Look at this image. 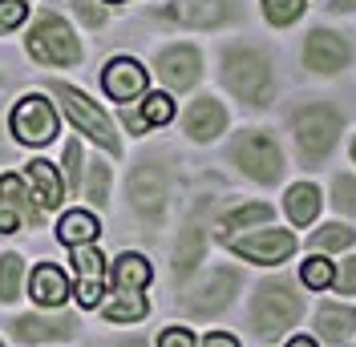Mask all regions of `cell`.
Returning <instances> with one entry per match:
<instances>
[{"label":"cell","instance_id":"cell-34","mask_svg":"<svg viewBox=\"0 0 356 347\" xmlns=\"http://www.w3.org/2000/svg\"><path fill=\"white\" fill-rule=\"evenodd\" d=\"M332 202L344 210V214H356V178L353 174H340L332 182Z\"/></svg>","mask_w":356,"mask_h":347},{"label":"cell","instance_id":"cell-32","mask_svg":"<svg viewBox=\"0 0 356 347\" xmlns=\"http://www.w3.org/2000/svg\"><path fill=\"white\" fill-rule=\"evenodd\" d=\"M300 275H304V282H308V287H316V291H320V287H332V282H336L332 262L320 259V255H312V259L304 262V271H300Z\"/></svg>","mask_w":356,"mask_h":347},{"label":"cell","instance_id":"cell-4","mask_svg":"<svg viewBox=\"0 0 356 347\" xmlns=\"http://www.w3.org/2000/svg\"><path fill=\"white\" fill-rule=\"evenodd\" d=\"M291 130H296V146L304 153V162L320 166L332 153L336 137H340V113L332 105L312 101V105H300L291 113Z\"/></svg>","mask_w":356,"mask_h":347},{"label":"cell","instance_id":"cell-1","mask_svg":"<svg viewBox=\"0 0 356 347\" xmlns=\"http://www.w3.org/2000/svg\"><path fill=\"white\" fill-rule=\"evenodd\" d=\"M222 85L231 89L247 109H264L271 105V61L259 49H227L222 53Z\"/></svg>","mask_w":356,"mask_h":347},{"label":"cell","instance_id":"cell-31","mask_svg":"<svg viewBox=\"0 0 356 347\" xmlns=\"http://www.w3.org/2000/svg\"><path fill=\"white\" fill-rule=\"evenodd\" d=\"M175 117V101L166 97V93H150L146 101H142V121L146 126H166Z\"/></svg>","mask_w":356,"mask_h":347},{"label":"cell","instance_id":"cell-10","mask_svg":"<svg viewBox=\"0 0 356 347\" xmlns=\"http://www.w3.org/2000/svg\"><path fill=\"white\" fill-rule=\"evenodd\" d=\"M227 246L239 255V259H251V262H264V266H275L284 262L296 251V235L291 230H255V235H243V239H227Z\"/></svg>","mask_w":356,"mask_h":347},{"label":"cell","instance_id":"cell-24","mask_svg":"<svg viewBox=\"0 0 356 347\" xmlns=\"http://www.w3.org/2000/svg\"><path fill=\"white\" fill-rule=\"evenodd\" d=\"M150 282V262L142 255H122L113 262V287L118 291H142Z\"/></svg>","mask_w":356,"mask_h":347},{"label":"cell","instance_id":"cell-36","mask_svg":"<svg viewBox=\"0 0 356 347\" xmlns=\"http://www.w3.org/2000/svg\"><path fill=\"white\" fill-rule=\"evenodd\" d=\"M65 178H69V186H81V146L77 142L65 146Z\"/></svg>","mask_w":356,"mask_h":347},{"label":"cell","instance_id":"cell-3","mask_svg":"<svg viewBox=\"0 0 356 347\" xmlns=\"http://www.w3.org/2000/svg\"><path fill=\"white\" fill-rule=\"evenodd\" d=\"M304 311V299L296 295V287L288 279H271L255 291V303H251V323L255 335L264 339H280Z\"/></svg>","mask_w":356,"mask_h":347},{"label":"cell","instance_id":"cell-2","mask_svg":"<svg viewBox=\"0 0 356 347\" xmlns=\"http://www.w3.org/2000/svg\"><path fill=\"white\" fill-rule=\"evenodd\" d=\"M24 49H29V57L33 61H41V65H77L81 61V41H77V33H73V24L65 17H57V12H41L33 28L24 33Z\"/></svg>","mask_w":356,"mask_h":347},{"label":"cell","instance_id":"cell-18","mask_svg":"<svg viewBox=\"0 0 356 347\" xmlns=\"http://www.w3.org/2000/svg\"><path fill=\"white\" fill-rule=\"evenodd\" d=\"M316 331H320L328 344H344V339H353V331H356V307L324 303L320 311H316Z\"/></svg>","mask_w":356,"mask_h":347},{"label":"cell","instance_id":"cell-14","mask_svg":"<svg viewBox=\"0 0 356 347\" xmlns=\"http://www.w3.org/2000/svg\"><path fill=\"white\" fill-rule=\"evenodd\" d=\"M166 12L186 28H219L235 17L231 0H170Z\"/></svg>","mask_w":356,"mask_h":347},{"label":"cell","instance_id":"cell-40","mask_svg":"<svg viewBox=\"0 0 356 347\" xmlns=\"http://www.w3.org/2000/svg\"><path fill=\"white\" fill-rule=\"evenodd\" d=\"M17 226H21V214H17V210H13V206L0 198V235H13Z\"/></svg>","mask_w":356,"mask_h":347},{"label":"cell","instance_id":"cell-38","mask_svg":"<svg viewBox=\"0 0 356 347\" xmlns=\"http://www.w3.org/2000/svg\"><path fill=\"white\" fill-rule=\"evenodd\" d=\"M73 12H77V17H81L86 24H93V28L106 21V8H97L93 0H73Z\"/></svg>","mask_w":356,"mask_h":347},{"label":"cell","instance_id":"cell-27","mask_svg":"<svg viewBox=\"0 0 356 347\" xmlns=\"http://www.w3.org/2000/svg\"><path fill=\"white\" fill-rule=\"evenodd\" d=\"M142 315H146V299L138 291H118V299L106 303V319H113V323H134Z\"/></svg>","mask_w":356,"mask_h":347},{"label":"cell","instance_id":"cell-43","mask_svg":"<svg viewBox=\"0 0 356 347\" xmlns=\"http://www.w3.org/2000/svg\"><path fill=\"white\" fill-rule=\"evenodd\" d=\"M288 347H316V344H312V339H291Z\"/></svg>","mask_w":356,"mask_h":347},{"label":"cell","instance_id":"cell-8","mask_svg":"<svg viewBox=\"0 0 356 347\" xmlns=\"http://www.w3.org/2000/svg\"><path fill=\"white\" fill-rule=\"evenodd\" d=\"M8 121H13V137L24 142V146H49L57 137V109H53V101H44L41 93L21 97Z\"/></svg>","mask_w":356,"mask_h":347},{"label":"cell","instance_id":"cell-37","mask_svg":"<svg viewBox=\"0 0 356 347\" xmlns=\"http://www.w3.org/2000/svg\"><path fill=\"white\" fill-rule=\"evenodd\" d=\"M340 295H356V259H344L340 262V275H336V282H332Z\"/></svg>","mask_w":356,"mask_h":347},{"label":"cell","instance_id":"cell-29","mask_svg":"<svg viewBox=\"0 0 356 347\" xmlns=\"http://www.w3.org/2000/svg\"><path fill=\"white\" fill-rule=\"evenodd\" d=\"M81 194H86L93 206H106V202H110V166L89 162V174H86V182H81Z\"/></svg>","mask_w":356,"mask_h":347},{"label":"cell","instance_id":"cell-19","mask_svg":"<svg viewBox=\"0 0 356 347\" xmlns=\"http://www.w3.org/2000/svg\"><path fill=\"white\" fill-rule=\"evenodd\" d=\"M24 174H29V182L37 186V202H41L44 210H53V206L65 202V186H61V178H57V166H53V162L37 158V162L24 166Z\"/></svg>","mask_w":356,"mask_h":347},{"label":"cell","instance_id":"cell-39","mask_svg":"<svg viewBox=\"0 0 356 347\" xmlns=\"http://www.w3.org/2000/svg\"><path fill=\"white\" fill-rule=\"evenodd\" d=\"M158 347H195V335L186 327H170V331H162Z\"/></svg>","mask_w":356,"mask_h":347},{"label":"cell","instance_id":"cell-23","mask_svg":"<svg viewBox=\"0 0 356 347\" xmlns=\"http://www.w3.org/2000/svg\"><path fill=\"white\" fill-rule=\"evenodd\" d=\"M284 206H288V218L296 226H308L312 218L320 214V190L312 186V182H296L284 198Z\"/></svg>","mask_w":356,"mask_h":347},{"label":"cell","instance_id":"cell-28","mask_svg":"<svg viewBox=\"0 0 356 347\" xmlns=\"http://www.w3.org/2000/svg\"><path fill=\"white\" fill-rule=\"evenodd\" d=\"M353 242H356L353 226L328 222L324 230H316V235H312V251H316V255H320V251H344V246H353Z\"/></svg>","mask_w":356,"mask_h":347},{"label":"cell","instance_id":"cell-41","mask_svg":"<svg viewBox=\"0 0 356 347\" xmlns=\"http://www.w3.org/2000/svg\"><path fill=\"white\" fill-rule=\"evenodd\" d=\"M202 347H239V339H231L227 331H211V335L202 339Z\"/></svg>","mask_w":356,"mask_h":347},{"label":"cell","instance_id":"cell-46","mask_svg":"<svg viewBox=\"0 0 356 347\" xmlns=\"http://www.w3.org/2000/svg\"><path fill=\"white\" fill-rule=\"evenodd\" d=\"M353 158H356V142H353Z\"/></svg>","mask_w":356,"mask_h":347},{"label":"cell","instance_id":"cell-17","mask_svg":"<svg viewBox=\"0 0 356 347\" xmlns=\"http://www.w3.org/2000/svg\"><path fill=\"white\" fill-rule=\"evenodd\" d=\"M182 130H186V137H195V142H215V137L227 130V109H222V101H215V97H199L195 105L186 109Z\"/></svg>","mask_w":356,"mask_h":347},{"label":"cell","instance_id":"cell-20","mask_svg":"<svg viewBox=\"0 0 356 347\" xmlns=\"http://www.w3.org/2000/svg\"><path fill=\"white\" fill-rule=\"evenodd\" d=\"M33 299H37L41 307H61L69 299V279L57 271V266L41 262V266L33 271Z\"/></svg>","mask_w":356,"mask_h":347},{"label":"cell","instance_id":"cell-35","mask_svg":"<svg viewBox=\"0 0 356 347\" xmlns=\"http://www.w3.org/2000/svg\"><path fill=\"white\" fill-rule=\"evenodd\" d=\"M24 17H29L24 0H0V28H17Z\"/></svg>","mask_w":356,"mask_h":347},{"label":"cell","instance_id":"cell-7","mask_svg":"<svg viewBox=\"0 0 356 347\" xmlns=\"http://www.w3.org/2000/svg\"><path fill=\"white\" fill-rule=\"evenodd\" d=\"M166 198H170V178H166V170L158 162H150V158L138 162L130 174V206L146 222H158V218L166 214Z\"/></svg>","mask_w":356,"mask_h":347},{"label":"cell","instance_id":"cell-21","mask_svg":"<svg viewBox=\"0 0 356 347\" xmlns=\"http://www.w3.org/2000/svg\"><path fill=\"white\" fill-rule=\"evenodd\" d=\"M202 246H207L202 226L191 218V222L182 226V235H178V251H175V271H178V275H191V271L199 266V262H202Z\"/></svg>","mask_w":356,"mask_h":347},{"label":"cell","instance_id":"cell-25","mask_svg":"<svg viewBox=\"0 0 356 347\" xmlns=\"http://www.w3.org/2000/svg\"><path fill=\"white\" fill-rule=\"evenodd\" d=\"M271 218V206L267 202H247V206H235L219 218L222 239H231V230H243V226H255V222H267Z\"/></svg>","mask_w":356,"mask_h":347},{"label":"cell","instance_id":"cell-12","mask_svg":"<svg viewBox=\"0 0 356 347\" xmlns=\"http://www.w3.org/2000/svg\"><path fill=\"white\" fill-rule=\"evenodd\" d=\"M348 41L340 37V33H332V28H312L308 33V44H304V65L312 69V73H324V77H332V73H340V69L348 65Z\"/></svg>","mask_w":356,"mask_h":347},{"label":"cell","instance_id":"cell-13","mask_svg":"<svg viewBox=\"0 0 356 347\" xmlns=\"http://www.w3.org/2000/svg\"><path fill=\"white\" fill-rule=\"evenodd\" d=\"M102 85L110 93L113 101H138L146 93V69L138 65L134 57H113L110 65L102 69Z\"/></svg>","mask_w":356,"mask_h":347},{"label":"cell","instance_id":"cell-42","mask_svg":"<svg viewBox=\"0 0 356 347\" xmlns=\"http://www.w3.org/2000/svg\"><path fill=\"white\" fill-rule=\"evenodd\" d=\"M336 12H348V8H356V0H332Z\"/></svg>","mask_w":356,"mask_h":347},{"label":"cell","instance_id":"cell-26","mask_svg":"<svg viewBox=\"0 0 356 347\" xmlns=\"http://www.w3.org/2000/svg\"><path fill=\"white\" fill-rule=\"evenodd\" d=\"M0 198H4V202L24 218V222H37V218H41V210L24 198V186H21V178H17V174H4V178H0Z\"/></svg>","mask_w":356,"mask_h":347},{"label":"cell","instance_id":"cell-44","mask_svg":"<svg viewBox=\"0 0 356 347\" xmlns=\"http://www.w3.org/2000/svg\"><path fill=\"white\" fill-rule=\"evenodd\" d=\"M122 347H146V344H142V339H126Z\"/></svg>","mask_w":356,"mask_h":347},{"label":"cell","instance_id":"cell-9","mask_svg":"<svg viewBox=\"0 0 356 347\" xmlns=\"http://www.w3.org/2000/svg\"><path fill=\"white\" fill-rule=\"evenodd\" d=\"M235 291H239V275H235V271H227V266H222V271H211V275L186 295V311H191L195 319H211V315H219V311L231 307Z\"/></svg>","mask_w":356,"mask_h":347},{"label":"cell","instance_id":"cell-5","mask_svg":"<svg viewBox=\"0 0 356 347\" xmlns=\"http://www.w3.org/2000/svg\"><path fill=\"white\" fill-rule=\"evenodd\" d=\"M231 162L251 178V182H264V186H275L280 174H284V153L275 146V137L267 130H243L231 146Z\"/></svg>","mask_w":356,"mask_h":347},{"label":"cell","instance_id":"cell-15","mask_svg":"<svg viewBox=\"0 0 356 347\" xmlns=\"http://www.w3.org/2000/svg\"><path fill=\"white\" fill-rule=\"evenodd\" d=\"M73 271H77V299L81 307L102 303V282H106V259L89 246H73Z\"/></svg>","mask_w":356,"mask_h":347},{"label":"cell","instance_id":"cell-6","mask_svg":"<svg viewBox=\"0 0 356 347\" xmlns=\"http://www.w3.org/2000/svg\"><path fill=\"white\" fill-rule=\"evenodd\" d=\"M49 89H53V97L61 101V109L69 113V121L86 133V137H93L106 153H122V142H118V133H113V121L89 101L81 89L65 85V81H49Z\"/></svg>","mask_w":356,"mask_h":347},{"label":"cell","instance_id":"cell-16","mask_svg":"<svg viewBox=\"0 0 356 347\" xmlns=\"http://www.w3.org/2000/svg\"><path fill=\"white\" fill-rule=\"evenodd\" d=\"M73 315H21L13 319V335L21 344H57L73 335Z\"/></svg>","mask_w":356,"mask_h":347},{"label":"cell","instance_id":"cell-30","mask_svg":"<svg viewBox=\"0 0 356 347\" xmlns=\"http://www.w3.org/2000/svg\"><path fill=\"white\" fill-rule=\"evenodd\" d=\"M21 279H24L21 255H4V259H0V299H4V303H13V299L21 295Z\"/></svg>","mask_w":356,"mask_h":347},{"label":"cell","instance_id":"cell-45","mask_svg":"<svg viewBox=\"0 0 356 347\" xmlns=\"http://www.w3.org/2000/svg\"><path fill=\"white\" fill-rule=\"evenodd\" d=\"M106 4H122V0H106Z\"/></svg>","mask_w":356,"mask_h":347},{"label":"cell","instance_id":"cell-33","mask_svg":"<svg viewBox=\"0 0 356 347\" xmlns=\"http://www.w3.org/2000/svg\"><path fill=\"white\" fill-rule=\"evenodd\" d=\"M304 12V0H264V17L271 24H291Z\"/></svg>","mask_w":356,"mask_h":347},{"label":"cell","instance_id":"cell-11","mask_svg":"<svg viewBox=\"0 0 356 347\" xmlns=\"http://www.w3.org/2000/svg\"><path fill=\"white\" fill-rule=\"evenodd\" d=\"M154 69H158V77H162V85L182 93V89H191L195 81H199L202 57H199L195 44H166V49L154 57Z\"/></svg>","mask_w":356,"mask_h":347},{"label":"cell","instance_id":"cell-47","mask_svg":"<svg viewBox=\"0 0 356 347\" xmlns=\"http://www.w3.org/2000/svg\"><path fill=\"white\" fill-rule=\"evenodd\" d=\"M0 347H4V344H0Z\"/></svg>","mask_w":356,"mask_h":347},{"label":"cell","instance_id":"cell-22","mask_svg":"<svg viewBox=\"0 0 356 347\" xmlns=\"http://www.w3.org/2000/svg\"><path fill=\"white\" fill-rule=\"evenodd\" d=\"M97 218L89 214V210H69L61 222H57V239L69 242V246H89V242L97 239Z\"/></svg>","mask_w":356,"mask_h":347}]
</instances>
